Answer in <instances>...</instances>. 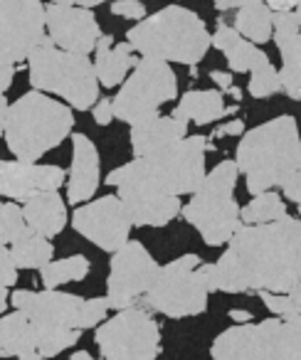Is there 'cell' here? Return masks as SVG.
<instances>
[{
    "instance_id": "cell-5",
    "label": "cell",
    "mask_w": 301,
    "mask_h": 360,
    "mask_svg": "<svg viewBox=\"0 0 301 360\" xmlns=\"http://www.w3.org/2000/svg\"><path fill=\"white\" fill-rule=\"evenodd\" d=\"M126 37L141 57L188 67H196L212 45V35L207 32L205 22L181 6H168L156 15L141 20L126 32Z\"/></svg>"
},
{
    "instance_id": "cell-43",
    "label": "cell",
    "mask_w": 301,
    "mask_h": 360,
    "mask_svg": "<svg viewBox=\"0 0 301 360\" xmlns=\"http://www.w3.org/2000/svg\"><path fill=\"white\" fill-rule=\"evenodd\" d=\"M57 6H75V8H94V6H101L106 0H52Z\"/></svg>"
},
{
    "instance_id": "cell-35",
    "label": "cell",
    "mask_w": 301,
    "mask_h": 360,
    "mask_svg": "<svg viewBox=\"0 0 301 360\" xmlns=\"http://www.w3.org/2000/svg\"><path fill=\"white\" fill-rule=\"evenodd\" d=\"M111 13L119 18H126V20H146V6L141 0H114Z\"/></svg>"
},
{
    "instance_id": "cell-39",
    "label": "cell",
    "mask_w": 301,
    "mask_h": 360,
    "mask_svg": "<svg viewBox=\"0 0 301 360\" xmlns=\"http://www.w3.org/2000/svg\"><path fill=\"white\" fill-rule=\"evenodd\" d=\"M242 134H245V121L235 119V121H227V124L217 126L210 134V139H225V136H242Z\"/></svg>"
},
{
    "instance_id": "cell-15",
    "label": "cell",
    "mask_w": 301,
    "mask_h": 360,
    "mask_svg": "<svg viewBox=\"0 0 301 360\" xmlns=\"http://www.w3.org/2000/svg\"><path fill=\"white\" fill-rule=\"evenodd\" d=\"M72 227L91 245L114 255L129 242L134 222L119 195H104L77 207L72 215Z\"/></svg>"
},
{
    "instance_id": "cell-2",
    "label": "cell",
    "mask_w": 301,
    "mask_h": 360,
    "mask_svg": "<svg viewBox=\"0 0 301 360\" xmlns=\"http://www.w3.org/2000/svg\"><path fill=\"white\" fill-rule=\"evenodd\" d=\"M210 146V141L200 134L186 136L158 153L134 158L131 163L111 170L104 183L119 188V193H148L166 198L193 195L207 175L205 150Z\"/></svg>"
},
{
    "instance_id": "cell-45",
    "label": "cell",
    "mask_w": 301,
    "mask_h": 360,
    "mask_svg": "<svg viewBox=\"0 0 301 360\" xmlns=\"http://www.w3.org/2000/svg\"><path fill=\"white\" fill-rule=\"evenodd\" d=\"M230 319L237 321V323H250L252 321V314L250 311H242V309H232L230 311Z\"/></svg>"
},
{
    "instance_id": "cell-40",
    "label": "cell",
    "mask_w": 301,
    "mask_h": 360,
    "mask_svg": "<svg viewBox=\"0 0 301 360\" xmlns=\"http://www.w3.org/2000/svg\"><path fill=\"white\" fill-rule=\"evenodd\" d=\"M271 13H294L301 0H264Z\"/></svg>"
},
{
    "instance_id": "cell-49",
    "label": "cell",
    "mask_w": 301,
    "mask_h": 360,
    "mask_svg": "<svg viewBox=\"0 0 301 360\" xmlns=\"http://www.w3.org/2000/svg\"><path fill=\"white\" fill-rule=\"evenodd\" d=\"M291 99H294V101H301V89H299V91H296V94H294V96H291Z\"/></svg>"
},
{
    "instance_id": "cell-44",
    "label": "cell",
    "mask_w": 301,
    "mask_h": 360,
    "mask_svg": "<svg viewBox=\"0 0 301 360\" xmlns=\"http://www.w3.org/2000/svg\"><path fill=\"white\" fill-rule=\"evenodd\" d=\"M0 67H3V82H0V89H3V94H6L13 84V77H15L18 65H0Z\"/></svg>"
},
{
    "instance_id": "cell-20",
    "label": "cell",
    "mask_w": 301,
    "mask_h": 360,
    "mask_svg": "<svg viewBox=\"0 0 301 360\" xmlns=\"http://www.w3.org/2000/svg\"><path fill=\"white\" fill-rule=\"evenodd\" d=\"M188 136V121L176 116H156V119L141 121L131 126V150L136 158H146L168 146L178 143Z\"/></svg>"
},
{
    "instance_id": "cell-1",
    "label": "cell",
    "mask_w": 301,
    "mask_h": 360,
    "mask_svg": "<svg viewBox=\"0 0 301 360\" xmlns=\"http://www.w3.org/2000/svg\"><path fill=\"white\" fill-rule=\"evenodd\" d=\"M207 289L225 294H286L301 281V220L242 225L215 264H203Z\"/></svg>"
},
{
    "instance_id": "cell-27",
    "label": "cell",
    "mask_w": 301,
    "mask_h": 360,
    "mask_svg": "<svg viewBox=\"0 0 301 360\" xmlns=\"http://www.w3.org/2000/svg\"><path fill=\"white\" fill-rule=\"evenodd\" d=\"M235 30L252 45H264L274 37V13L264 0L240 8L235 18Z\"/></svg>"
},
{
    "instance_id": "cell-10",
    "label": "cell",
    "mask_w": 301,
    "mask_h": 360,
    "mask_svg": "<svg viewBox=\"0 0 301 360\" xmlns=\"http://www.w3.org/2000/svg\"><path fill=\"white\" fill-rule=\"evenodd\" d=\"M178 96V79L171 65L153 57H141L131 77L114 96V116L129 126L156 119L158 109Z\"/></svg>"
},
{
    "instance_id": "cell-34",
    "label": "cell",
    "mask_w": 301,
    "mask_h": 360,
    "mask_svg": "<svg viewBox=\"0 0 301 360\" xmlns=\"http://www.w3.org/2000/svg\"><path fill=\"white\" fill-rule=\"evenodd\" d=\"M260 299L267 309L279 319H294L301 316V281L289 289L286 294H269V291H260Z\"/></svg>"
},
{
    "instance_id": "cell-9",
    "label": "cell",
    "mask_w": 301,
    "mask_h": 360,
    "mask_svg": "<svg viewBox=\"0 0 301 360\" xmlns=\"http://www.w3.org/2000/svg\"><path fill=\"white\" fill-rule=\"evenodd\" d=\"M207 279L198 255H183L161 266L141 304L168 319H188L207 309Z\"/></svg>"
},
{
    "instance_id": "cell-8",
    "label": "cell",
    "mask_w": 301,
    "mask_h": 360,
    "mask_svg": "<svg viewBox=\"0 0 301 360\" xmlns=\"http://www.w3.org/2000/svg\"><path fill=\"white\" fill-rule=\"evenodd\" d=\"M210 355L212 360H301V316L232 326L212 340Z\"/></svg>"
},
{
    "instance_id": "cell-41",
    "label": "cell",
    "mask_w": 301,
    "mask_h": 360,
    "mask_svg": "<svg viewBox=\"0 0 301 360\" xmlns=\"http://www.w3.org/2000/svg\"><path fill=\"white\" fill-rule=\"evenodd\" d=\"M210 77H212V82H215L217 86H220V91L222 94H230L232 89H235V84H232V77H230V72H220V70H212L210 72Z\"/></svg>"
},
{
    "instance_id": "cell-18",
    "label": "cell",
    "mask_w": 301,
    "mask_h": 360,
    "mask_svg": "<svg viewBox=\"0 0 301 360\" xmlns=\"http://www.w3.org/2000/svg\"><path fill=\"white\" fill-rule=\"evenodd\" d=\"M99 150L84 134L72 136V168L67 180V200L72 205L91 200L99 188Z\"/></svg>"
},
{
    "instance_id": "cell-42",
    "label": "cell",
    "mask_w": 301,
    "mask_h": 360,
    "mask_svg": "<svg viewBox=\"0 0 301 360\" xmlns=\"http://www.w3.org/2000/svg\"><path fill=\"white\" fill-rule=\"evenodd\" d=\"M252 3H262V0H215V8L217 11H232V8H245V6H252Z\"/></svg>"
},
{
    "instance_id": "cell-48",
    "label": "cell",
    "mask_w": 301,
    "mask_h": 360,
    "mask_svg": "<svg viewBox=\"0 0 301 360\" xmlns=\"http://www.w3.org/2000/svg\"><path fill=\"white\" fill-rule=\"evenodd\" d=\"M294 15H296V20H299V27H301V3H299V8L294 11Z\"/></svg>"
},
{
    "instance_id": "cell-6",
    "label": "cell",
    "mask_w": 301,
    "mask_h": 360,
    "mask_svg": "<svg viewBox=\"0 0 301 360\" xmlns=\"http://www.w3.org/2000/svg\"><path fill=\"white\" fill-rule=\"evenodd\" d=\"M237 175H240V168L235 160H222L205 175L203 186L193 193L191 202L183 205L181 215L186 217L188 225L200 232L207 247L227 245L242 227V207L232 198Z\"/></svg>"
},
{
    "instance_id": "cell-22",
    "label": "cell",
    "mask_w": 301,
    "mask_h": 360,
    "mask_svg": "<svg viewBox=\"0 0 301 360\" xmlns=\"http://www.w3.org/2000/svg\"><path fill=\"white\" fill-rule=\"evenodd\" d=\"M134 47L131 42H119L114 45L111 35H101L99 45H96L94 52V70L96 77H99V84L106 86V89H114L121 82H126V75H129L131 67L139 65V57H134Z\"/></svg>"
},
{
    "instance_id": "cell-47",
    "label": "cell",
    "mask_w": 301,
    "mask_h": 360,
    "mask_svg": "<svg viewBox=\"0 0 301 360\" xmlns=\"http://www.w3.org/2000/svg\"><path fill=\"white\" fill-rule=\"evenodd\" d=\"M18 360H45L40 353H30V355H23V358H18Z\"/></svg>"
},
{
    "instance_id": "cell-11",
    "label": "cell",
    "mask_w": 301,
    "mask_h": 360,
    "mask_svg": "<svg viewBox=\"0 0 301 360\" xmlns=\"http://www.w3.org/2000/svg\"><path fill=\"white\" fill-rule=\"evenodd\" d=\"M15 311H23L35 326L50 328H72L84 330L101 326L109 314V299H82L75 294H65L57 289L30 291L18 289L11 296Z\"/></svg>"
},
{
    "instance_id": "cell-28",
    "label": "cell",
    "mask_w": 301,
    "mask_h": 360,
    "mask_svg": "<svg viewBox=\"0 0 301 360\" xmlns=\"http://www.w3.org/2000/svg\"><path fill=\"white\" fill-rule=\"evenodd\" d=\"M11 255L15 259L18 269H45L52 262L55 247L47 237L37 235V232H27L25 237L11 245Z\"/></svg>"
},
{
    "instance_id": "cell-13",
    "label": "cell",
    "mask_w": 301,
    "mask_h": 360,
    "mask_svg": "<svg viewBox=\"0 0 301 360\" xmlns=\"http://www.w3.org/2000/svg\"><path fill=\"white\" fill-rule=\"evenodd\" d=\"M47 37V8L40 0H0V65L30 60Z\"/></svg>"
},
{
    "instance_id": "cell-29",
    "label": "cell",
    "mask_w": 301,
    "mask_h": 360,
    "mask_svg": "<svg viewBox=\"0 0 301 360\" xmlns=\"http://www.w3.org/2000/svg\"><path fill=\"white\" fill-rule=\"evenodd\" d=\"M89 259L84 255H75L67 257V259H57L50 262L45 269H40L42 284L45 289H57L62 284H70V281H82L89 274Z\"/></svg>"
},
{
    "instance_id": "cell-3",
    "label": "cell",
    "mask_w": 301,
    "mask_h": 360,
    "mask_svg": "<svg viewBox=\"0 0 301 360\" xmlns=\"http://www.w3.org/2000/svg\"><path fill=\"white\" fill-rule=\"evenodd\" d=\"M235 163L247 178L250 195L257 198L284 186L301 170V136L294 116H276L247 131L237 146Z\"/></svg>"
},
{
    "instance_id": "cell-4",
    "label": "cell",
    "mask_w": 301,
    "mask_h": 360,
    "mask_svg": "<svg viewBox=\"0 0 301 360\" xmlns=\"http://www.w3.org/2000/svg\"><path fill=\"white\" fill-rule=\"evenodd\" d=\"M72 126L75 114L70 106L37 89L23 94L15 104H8L6 96H0V129L15 160L37 163L72 134Z\"/></svg>"
},
{
    "instance_id": "cell-25",
    "label": "cell",
    "mask_w": 301,
    "mask_h": 360,
    "mask_svg": "<svg viewBox=\"0 0 301 360\" xmlns=\"http://www.w3.org/2000/svg\"><path fill=\"white\" fill-rule=\"evenodd\" d=\"M30 353H37L35 323L23 311L3 314L0 319V358H23Z\"/></svg>"
},
{
    "instance_id": "cell-50",
    "label": "cell",
    "mask_w": 301,
    "mask_h": 360,
    "mask_svg": "<svg viewBox=\"0 0 301 360\" xmlns=\"http://www.w3.org/2000/svg\"><path fill=\"white\" fill-rule=\"evenodd\" d=\"M299 215H301V205H299Z\"/></svg>"
},
{
    "instance_id": "cell-33",
    "label": "cell",
    "mask_w": 301,
    "mask_h": 360,
    "mask_svg": "<svg viewBox=\"0 0 301 360\" xmlns=\"http://www.w3.org/2000/svg\"><path fill=\"white\" fill-rule=\"evenodd\" d=\"M247 89H250V94L255 96V99H267V96L276 94V91H284L281 89L279 72L274 70L269 57H267L264 62H260V65L250 72V86H247Z\"/></svg>"
},
{
    "instance_id": "cell-7",
    "label": "cell",
    "mask_w": 301,
    "mask_h": 360,
    "mask_svg": "<svg viewBox=\"0 0 301 360\" xmlns=\"http://www.w3.org/2000/svg\"><path fill=\"white\" fill-rule=\"evenodd\" d=\"M30 84L37 91L57 94L77 111H87L99 101V77L87 55L65 52L47 37L27 60Z\"/></svg>"
},
{
    "instance_id": "cell-32",
    "label": "cell",
    "mask_w": 301,
    "mask_h": 360,
    "mask_svg": "<svg viewBox=\"0 0 301 360\" xmlns=\"http://www.w3.org/2000/svg\"><path fill=\"white\" fill-rule=\"evenodd\" d=\"M27 232H30V225H27L23 207L11 200L3 202V205H0V245L3 247L15 245Z\"/></svg>"
},
{
    "instance_id": "cell-14",
    "label": "cell",
    "mask_w": 301,
    "mask_h": 360,
    "mask_svg": "<svg viewBox=\"0 0 301 360\" xmlns=\"http://www.w3.org/2000/svg\"><path fill=\"white\" fill-rule=\"evenodd\" d=\"M158 271L161 266L148 255V250L141 242L129 240L119 252L111 255L109 262V279H106L109 306L116 311L139 306L150 291Z\"/></svg>"
},
{
    "instance_id": "cell-16",
    "label": "cell",
    "mask_w": 301,
    "mask_h": 360,
    "mask_svg": "<svg viewBox=\"0 0 301 360\" xmlns=\"http://www.w3.org/2000/svg\"><path fill=\"white\" fill-rule=\"evenodd\" d=\"M47 35L60 50L75 55L96 52L101 40L99 22L89 8L57 6V3L47 6Z\"/></svg>"
},
{
    "instance_id": "cell-30",
    "label": "cell",
    "mask_w": 301,
    "mask_h": 360,
    "mask_svg": "<svg viewBox=\"0 0 301 360\" xmlns=\"http://www.w3.org/2000/svg\"><path fill=\"white\" fill-rule=\"evenodd\" d=\"M242 225H269V222L284 220L286 205L274 191L262 193V195L252 198L245 207H242Z\"/></svg>"
},
{
    "instance_id": "cell-21",
    "label": "cell",
    "mask_w": 301,
    "mask_h": 360,
    "mask_svg": "<svg viewBox=\"0 0 301 360\" xmlns=\"http://www.w3.org/2000/svg\"><path fill=\"white\" fill-rule=\"evenodd\" d=\"M124 200L136 227H166L183 212L181 198L148 195V193H116Z\"/></svg>"
},
{
    "instance_id": "cell-19",
    "label": "cell",
    "mask_w": 301,
    "mask_h": 360,
    "mask_svg": "<svg viewBox=\"0 0 301 360\" xmlns=\"http://www.w3.org/2000/svg\"><path fill=\"white\" fill-rule=\"evenodd\" d=\"M281 55V89L294 96L301 89V27L294 13H274V37Z\"/></svg>"
},
{
    "instance_id": "cell-36",
    "label": "cell",
    "mask_w": 301,
    "mask_h": 360,
    "mask_svg": "<svg viewBox=\"0 0 301 360\" xmlns=\"http://www.w3.org/2000/svg\"><path fill=\"white\" fill-rule=\"evenodd\" d=\"M0 281H3V289H11L18 281V264L11 255V247H0Z\"/></svg>"
},
{
    "instance_id": "cell-31",
    "label": "cell",
    "mask_w": 301,
    "mask_h": 360,
    "mask_svg": "<svg viewBox=\"0 0 301 360\" xmlns=\"http://www.w3.org/2000/svg\"><path fill=\"white\" fill-rule=\"evenodd\" d=\"M35 330H37V353H40L42 358H55L62 350L79 343V338H82V330H72V328L35 326Z\"/></svg>"
},
{
    "instance_id": "cell-46",
    "label": "cell",
    "mask_w": 301,
    "mask_h": 360,
    "mask_svg": "<svg viewBox=\"0 0 301 360\" xmlns=\"http://www.w3.org/2000/svg\"><path fill=\"white\" fill-rule=\"evenodd\" d=\"M70 360H94V358H91V355L87 353V350H77V353L70 355Z\"/></svg>"
},
{
    "instance_id": "cell-26",
    "label": "cell",
    "mask_w": 301,
    "mask_h": 360,
    "mask_svg": "<svg viewBox=\"0 0 301 360\" xmlns=\"http://www.w3.org/2000/svg\"><path fill=\"white\" fill-rule=\"evenodd\" d=\"M212 47H217L225 55L227 67L232 72H252L260 62L267 60V55L262 50H257V45L245 40L235 27L225 25L222 20L217 22V30L212 35Z\"/></svg>"
},
{
    "instance_id": "cell-23",
    "label": "cell",
    "mask_w": 301,
    "mask_h": 360,
    "mask_svg": "<svg viewBox=\"0 0 301 360\" xmlns=\"http://www.w3.org/2000/svg\"><path fill=\"white\" fill-rule=\"evenodd\" d=\"M23 212H25V220L30 225V230L47 237V240L60 235L67 225V207L57 191L35 195L32 200H27L23 205Z\"/></svg>"
},
{
    "instance_id": "cell-37",
    "label": "cell",
    "mask_w": 301,
    "mask_h": 360,
    "mask_svg": "<svg viewBox=\"0 0 301 360\" xmlns=\"http://www.w3.org/2000/svg\"><path fill=\"white\" fill-rule=\"evenodd\" d=\"M91 116H94V121L99 126H109L111 119H116L114 116V101L111 99H99L94 106V111H91Z\"/></svg>"
},
{
    "instance_id": "cell-24",
    "label": "cell",
    "mask_w": 301,
    "mask_h": 360,
    "mask_svg": "<svg viewBox=\"0 0 301 360\" xmlns=\"http://www.w3.org/2000/svg\"><path fill=\"white\" fill-rule=\"evenodd\" d=\"M237 106H230L227 109L225 101H222V91L220 89H193L186 91L181 96V104L178 109L173 111L171 116L181 121H188V124H198V126H207L212 121L222 119V116H230L235 114Z\"/></svg>"
},
{
    "instance_id": "cell-17",
    "label": "cell",
    "mask_w": 301,
    "mask_h": 360,
    "mask_svg": "<svg viewBox=\"0 0 301 360\" xmlns=\"http://www.w3.org/2000/svg\"><path fill=\"white\" fill-rule=\"evenodd\" d=\"M65 170L60 165H37L23 160L0 163V195L25 205L40 193L60 191L65 186Z\"/></svg>"
},
{
    "instance_id": "cell-38",
    "label": "cell",
    "mask_w": 301,
    "mask_h": 360,
    "mask_svg": "<svg viewBox=\"0 0 301 360\" xmlns=\"http://www.w3.org/2000/svg\"><path fill=\"white\" fill-rule=\"evenodd\" d=\"M281 191H284V198L291 202H296V205H301V170L299 173H294L289 180H286L284 186H281Z\"/></svg>"
},
{
    "instance_id": "cell-12",
    "label": "cell",
    "mask_w": 301,
    "mask_h": 360,
    "mask_svg": "<svg viewBox=\"0 0 301 360\" xmlns=\"http://www.w3.org/2000/svg\"><path fill=\"white\" fill-rule=\"evenodd\" d=\"M94 343L104 360H156L161 328L146 306H131L96 328Z\"/></svg>"
}]
</instances>
